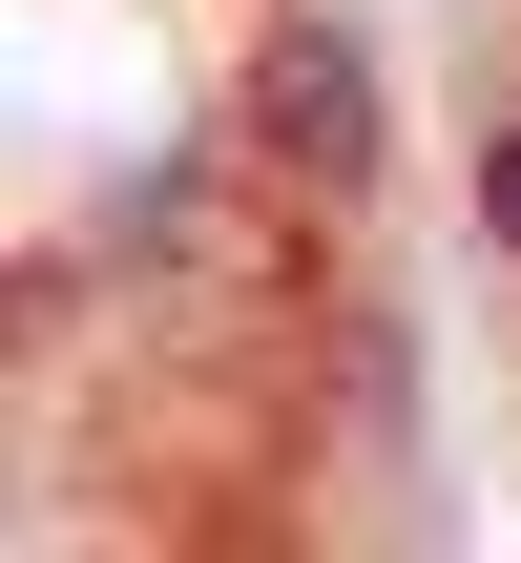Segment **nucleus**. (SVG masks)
<instances>
[{"label":"nucleus","instance_id":"f257e3e1","mask_svg":"<svg viewBox=\"0 0 521 563\" xmlns=\"http://www.w3.org/2000/svg\"><path fill=\"white\" fill-rule=\"evenodd\" d=\"M251 146H271L313 209H355L376 146H397V125H376V42H355V21H271V42H251Z\"/></svg>","mask_w":521,"mask_h":563},{"label":"nucleus","instance_id":"f03ea898","mask_svg":"<svg viewBox=\"0 0 521 563\" xmlns=\"http://www.w3.org/2000/svg\"><path fill=\"white\" fill-rule=\"evenodd\" d=\"M480 251L521 272V125H480Z\"/></svg>","mask_w":521,"mask_h":563}]
</instances>
